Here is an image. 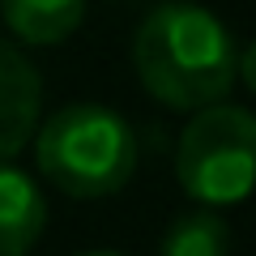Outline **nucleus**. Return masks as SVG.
Segmentation results:
<instances>
[{"label":"nucleus","instance_id":"1","mask_svg":"<svg viewBox=\"0 0 256 256\" xmlns=\"http://www.w3.org/2000/svg\"><path fill=\"white\" fill-rule=\"evenodd\" d=\"M137 77L158 102L175 111H196L230 94L239 73V52L230 30L201 4L171 0L158 4L132 38Z\"/></svg>","mask_w":256,"mask_h":256},{"label":"nucleus","instance_id":"2","mask_svg":"<svg viewBox=\"0 0 256 256\" xmlns=\"http://www.w3.org/2000/svg\"><path fill=\"white\" fill-rule=\"evenodd\" d=\"M38 171L68 196H111L137 171V137L120 111L102 102L60 107L34 141Z\"/></svg>","mask_w":256,"mask_h":256},{"label":"nucleus","instance_id":"3","mask_svg":"<svg viewBox=\"0 0 256 256\" xmlns=\"http://www.w3.org/2000/svg\"><path fill=\"white\" fill-rule=\"evenodd\" d=\"M256 120L235 102H205L175 146V180L201 205H239L252 188Z\"/></svg>","mask_w":256,"mask_h":256},{"label":"nucleus","instance_id":"4","mask_svg":"<svg viewBox=\"0 0 256 256\" xmlns=\"http://www.w3.org/2000/svg\"><path fill=\"white\" fill-rule=\"evenodd\" d=\"M43 82L13 43H0V158H13L38 128Z\"/></svg>","mask_w":256,"mask_h":256},{"label":"nucleus","instance_id":"5","mask_svg":"<svg viewBox=\"0 0 256 256\" xmlns=\"http://www.w3.org/2000/svg\"><path fill=\"white\" fill-rule=\"evenodd\" d=\"M47 226V205L26 171L0 158V256H26Z\"/></svg>","mask_w":256,"mask_h":256},{"label":"nucleus","instance_id":"6","mask_svg":"<svg viewBox=\"0 0 256 256\" xmlns=\"http://www.w3.org/2000/svg\"><path fill=\"white\" fill-rule=\"evenodd\" d=\"M4 26L34 47L64 43L86 18V0H0Z\"/></svg>","mask_w":256,"mask_h":256},{"label":"nucleus","instance_id":"7","mask_svg":"<svg viewBox=\"0 0 256 256\" xmlns=\"http://www.w3.org/2000/svg\"><path fill=\"white\" fill-rule=\"evenodd\" d=\"M230 230L214 210H196L175 218V226L162 239V256H226Z\"/></svg>","mask_w":256,"mask_h":256},{"label":"nucleus","instance_id":"8","mask_svg":"<svg viewBox=\"0 0 256 256\" xmlns=\"http://www.w3.org/2000/svg\"><path fill=\"white\" fill-rule=\"evenodd\" d=\"M82 256H124V252H82Z\"/></svg>","mask_w":256,"mask_h":256}]
</instances>
